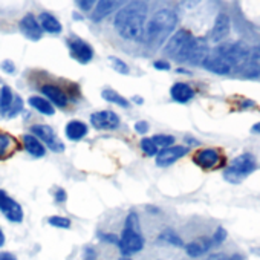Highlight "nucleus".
Segmentation results:
<instances>
[{"label": "nucleus", "mask_w": 260, "mask_h": 260, "mask_svg": "<svg viewBox=\"0 0 260 260\" xmlns=\"http://www.w3.org/2000/svg\"><path fill=\"white\" fill-rule=\"evenodd\" d=\"M251 252H252L254 255H258V257H260V248H258V246H255V248H251Z\"/></svg>", "instance_id": "nucleus-48"}, {"label": "nucleus", "mask_w": 260, "mask_h": 260, "mask_svg": "<svg viewBox=\"0 0 260 260\" xmlns=\"http://www.w3.org/2000/svg\"><path fill=\"white\" fill-rule=\"evenodd\" d=\"M147 211H150V213H159V210L155 208V207H147Z\"/></svg>", "instance_id": "nucleus-51"}, {"label": "nucleus", "mask_w": 260, "mask_h": 260, "mask_svg": "<svg viewBox=\"0 0 260 260\" xmlns=\"http://www.w3.org/2000/svg\"><path fill=\"white\" fill-rule=\"evenodd\" d=\"M20 32L31 42H39L43 37V29L34 14H26L19 23Z\"/></svg>", "instance_id": "nucleus-15"}, {"label": "nucleus", "mask_w": 260, "mask_h": 260, "mask_svg": "<svg viewBox=\"0 0 260 260\" xmlns=\"http://www.w3.org/2000/svg\"><path fill=\"white\" fill-rule=\"evenodd\" d=\"M5 245V234L2 231V228H0V248H2Z\"/></svg>", "instance_id": "nucleus-46"}, {"label": "nucleus", "mask_w": 260, "mask_h": 260, "mask_svg": "<svg viewBox=\"0 0 260 260\" xmlns=\"http://www.w3.org/2000/svg\"><path fill=\"white\" fill-rule=\"evenodd\" d=\"M242 77L245 78H260V64L249 63L242 66Z\"/></svg>", "instance_id": "nucleus-31"}, {"label": "nucleus", "mask_w": 260, "mask_h": 260, "mask_svg": "<svg viewBox=\"0 0 260 260\" xmlns=\"http://www.w3.org/2000/svg\"><path fill=\"white\" fill-rule=\"evenodd\" d=\"M211 246H213L211 239H208V237H199V239H194L193 242H190V243L185 245V252L190 257L198 258V257L204 255Z\"/></svg>", "instance_id": "nucleus-19"}, {"label": "nucleus", "mask_w": 260, "mask_h": 260, "mask_svg": "<svg viewBox=\"0 0 260 260\" xmlns=\"http://www.w3.org/2000/svg\"><path fill=\"white\" fill-rule=\"evenodd\" d=\"M42 93L48 98V101L54 106H58L61 109H64L68 106V96L64 93V90H61L58 86L54 84H45L42 86Z\"/></svg>", "instance_id": "nucleus-17"}, {"label": "nucleus", "mask_w": 260, "mask_h": 260, "mask_svg": "<svg viewBox=\"0 0 260 260\" xmlns=\"http://www.w3.org/2000/svg\"><path fill=\"white\" fill-rule=\"evenodd\" d=\"M214 54L228 58L234 66L245 63L249 55V49L243 43H223L214 49Z\"/></svg>", "instance_id": "nucleus-7"}, {"label": "nucleus", "mask_w": 260, "mask_h": 260, "mask_svg": "<svg viewBox=\"0 0 260 260\" xmlns=\"http://www.w3.org/2000/svg\"><path fill=\"white\" fill-rule=\"evenodd\" d=\"M135 130H137V134H147L149 132V122L147 121H137L135 122Z\"/></svg>", "instance_id": "nucleus-38"}, {"label": "nucleus", "mask_w": 260, "mask_h": 260, "mask_svg": "<svg viewBox=\"0 0 260 260\" xmlns=\"http://www.w3.org/2000/svg\"><path fill=\"white\" fill-rule=\"evenodd\" d=\"M39 23H40L42 29L46 31V32H49V34H58L63 29L61 23L51 13H42L39 16Z\"/></svg>", "instance_id": "nucleus-22"}, {"label": "nucleus", "mask_w": 260, "mask_h": 260, "mask_svg": "<svg viewBox=\"0 0 260 260\" xmlns=\"http://www.w3.org/2000/svg\"><path fill=\"white\" fill-rule=\"evenodd\" d=\"M230 29H231V20H230L228 14L220 13V14L216 17L214 25H213V28H211V31H210V40H211L213 43L222 42L223 39L228 37Z\"/></svg>", "instance_id": "nucleus-16"}, {"label": "nucleus", "mask_w": 260, "mask_h": 260, "mask_svg": "<svg viewBox=\"0 0 260 260\" xmlns=\"http://www.w3.org/2000/svg\"><path fill=\"white\" fill-rule=\"evenodd\" d=\"M0 69H2L5 74H10V75L16 74V64L13 60H4L2 63H0Z\"/></svg>", "instance_id": "nucleus-36"}, {"label": "nucleus", "mask_w": 260, "mask_h": 260, "mask_svg": "<svg viewBox=\"0 0 260 260\" xmlns=\"http://www.w3.org/2000/svg\"><path fill=\"white\" fill-rule=\"evenodd\" d=\"M55 202H58V204H61V202H64L66 199H68V194H66V191L63 190V188H58L57 191H55Z\"/></svg>", "instance_id": "nucleus-42"}, {"label": "nucleus", "mask_w": 260, "mask_h": 260, "mask_svg": "<svg viewBox=\"0 0 260 260\" xmlns=\"http://www.w3.org/2000/svg\"><path fill=\"white\" fill-rule=\"evenodd\" d=\"M100 237H101V240H104V242H107V243H115V245H118V242H119V237L115 236V234H104V233H101Z\"/></svg>", "instance_id": "nucleus-39"}, {"label": "nucleus", "mask_w": 260, "mask_h": 260, "mask_svg": "<svg viewBox=\"0 0 260 260\" xmlns=\"http://www.w3.org/2000/svg\"><path fill=\"white\" fill-rule=\"evenodd\" d=\"M226 237H228L226 230H225L223 226H217V228H216V231H214V234H213V237H211V243H213V246L222 245V243L226 240Z\"/></svg>", "instance_id": "nucleus-35"}, {"label": "nucleus", "mask_w": 260, "mask_h": 260, "mask_svg": "<svg viewBox=\"0 0 260 260\" xmlns=\"http://www.w3.org/2000/svg\"><path fill=\"white\" fill-rule=\"evenodd\" d=\"M0 211L5 214L10 222L20 223L23 220V210L19 202L11 199L5 190H0Z\"/></svg>", "instance_id": "nucleus-9"}, {"label": "nucleus", "mask_w": 260, "mask_h": 260, "mask_svg": "<svg viewBox=\"0 0 260 260\" xmlns=\"http://www.w3.org/2000/svg\"><path fill=\"white\" fill-rule=\"evenodd\" d=\"M0 260H17V257L13 252H0Z\"/></svg>", "instance_id": "nucleus-44"}, {"label": "nucleus", "mask_w": 260, "mask_h": 260, "mask_svg": "<svg viewBox=\"0 0 260 260\" xmlns=\"http://www.w3.org/2000/svg\"><path fill=\"white\" fill-rule=\"evenodd\" d=\"M147 20V5L143 2L128 4L121 8L113 20V28L121 39L130 42H141L144 39Z\"/></svg>", "instance_id": "nucleus-1"}, {"label": "nucleus", "mask_w": 260, "mask_h": 260, "mask_svg": "<svg viewBox=\"0 0 260 260\" xmlns=\"http://www.w3.org/2000/svg\"><path fill=\"white\" fill-rule=\"evenodd\" d=\"M13 100H14V93H13L11 87L2 86V89H0V115L2 116H5L7 112L10 110Z\"/></svg>", "instance_id": "nucleus-26"}, {"label": "nucleus", "mask_w": 260, "mask_h": 260, "mask_svg": "<svg viewBox=\"0 0 260 260\" xmlns=\"http://www.w3.org/2000/svg\"><path fill=\"white\" fill-rule=\"evenodd\" d=\"M48 223L55 226V228H69L71 226V219L63 217V216H51L48 219Z\"/></svg>", "instance_id": "nucleus-34"}, {"label": "nucleus", "mask_w": 260, "mask_h": 260, "mask_svg": "<svg viewBox=\"0 0 260 260\" xmlns=\"http://www.w3.org/2000/svg\"><path fill=\"white\" fill-rule=\"evenodd\" d=\"M31 135L36 137L40 143H45L52 152L60 153L64 150V144L58 140L57 134L54 132V128L46 124H34L31 125Z\"/></svg>", "instance_id": "nucleus-6"}, {"label": "nucleus", "mask_w": 260, "mask_h": 260, "mask_svg": "<svg viewBox=\"0 0 260 260\" xmlns=\"http://www.w3.org/2000/svg\"><path fill=\"white\" fill-rule=\"evenodd\" d=\"M119 260H130V258H128V257H121Z\"/></svg>", "instance_id": "nucleus-52"}, {"label": "nucleus", "mask_w": 260, "mask_h": 260, "mask_svg": "<svg viewBox=\"0 0 260 260\" xmlns=\"http://www.w3.org/2000/svg\"><path fill=\"white\" fill-rule=\"evenodd\" d=\"M87 260H90V258H87Z\"/></svg>", "instance_id": "nucleus-53"}, {"label": "nucleus", "mask_w": 260, "mask_h": 260, "mask_svg": "<svg viewBox=\"0 0 260 260\" xmlns=\"http://www.w3.org/2000/svg\"><path fill=\"white\" fill-rule=\"evenodd\" d=\"M193 39V34L187 29H179L178 32H175L170 40L167 42L166 48H164V54L172 57V58H178V55L181 54V51L185 48V45Z\"/></svg>", "instance_id": "nucleus-10"}, {"label": "nucleus", "mask_w": 260, "mask_h": 260, "mask_svg": "<svg viewBox=\"0 0 260 260\" xmlns=\"http://www.w3.org/2000/svg\"><path fill=\"white\" fill-rule=\"evenodd\" d=\"M257 167L255 158L251 153H242L236 156L223 172V179L230 184H240L245 181Z\"/></svg>", "instance_id": "nucleus-4"}, {"label": "nucleus", "mask_w": 260, "mask_h": 260, "mask_svg": "<svg viewBox=\"0 0 260 260\" xmlns=\"http://www.w3.org/2000/svg\"><path fill=\"white\" fill-rule=\"evenodd\" d=\"M72 17H74L75 20H78V22H80V20H83V17H81L78 13H74V14H72Z\"/></svg>", "instance_id": "nucleus-50"}, {"label": "nucleus", "mask_w": 260, "mask_h": 260, "mask_svg": "<svg viewBox=\"0 0 260 260\" xmlns=\"http://www.w3.org/2000/svg\"><path fill=\"white\" fill-rule=\"evenodd\" d=\"M204 260H230V257H228L226 254H223V252H216V254L208 255V257L204 258Z\"/></svg>", "instance_id": "nucleus-43"}, {"label": "nucleus", "mask_w": 260, "mask_h": 260, "mask_svg": "<svg viewBox=\"0 0 260 260\" xmlns=\"http://www.w3.org/2000/svg\"><path fill=\"white\" fill-rule=\"evenodd\" d=\"M28 103H29V106H31L32 109H36L37 112H40V113H43V115L52 116V115L55 113V107H54L46 98H43V96L34 95V96H31V98L28 100Z\"/></svg>", "instance_id": "nucleus-24"}, {"label": "nucleus", "mask_w": 260, "mask_h": 260, "mask_svg": "<svg viewBox=\"0 0 260 260\" xmlns=\"http://www.w3.org/2000/svg\"><path fill=\"white\" fill-rule=\"evenodd\" d=\"M220 161H222V155L216 149H201L193 156V162L205 170L217 167Z\"/></svg>", "instance_id": "nucleus-14"}, {"label": "nucleus", "mask_w": 260, "mask_h": 260, "mask_svg": "<svg viewBox=\"0 0 260 260\" xmlns=\"http://www.w3.org/2000/svg\"><path fill=\"white\" fill-rule=\"evenodd\" d=\"M68 46H69V51H71V57L74 60H77L80 64H87V63L92 61L93 49L87 42L81 40L80 37H71L68 40Z\"/></svg>", "instance_id": "nucleus-8"}, {"label": "nucleus", "mask_w": 260, "mask_h": 260, "mask_svg": "<svg viewBox=\"0 0 260 260\" xmlns=\"http://www.w3.org/2000/svg\"><path fill=\"white\" fill-rule=\"evenodd\" d=\"M202 66L207 71H210V72H213L216 75H228L234 69V64L228 58H225L222 55H217V54H210L204 60Z\"/></svg>", "instance_id": "nucleus-13"}, {"label": "nucleus", "mask_w": 260, "mask_h": 260, "mask_svg": "<svg viewBox=\"0 0 260 260\" xmlns=\"http://www.w3.org/2000/svg\"><path fill=\"white\" fill-rule=\"evenodd\" d=\"M132 101L137 103V104H143V103H144V98H143V96H134Z\"/></svg>", "instance_id": "nucleus-47"}, {"label": "nucleus", "mask_w": 260, "mask_h": 260, "mask_svg": "<svg viewBox=\"0 0 260 260\" xmlns=\"http://www.w3.org/2000/svg\"><path fill=\"white\" fill-rule=\"evenodd\" d=\"M87 132H89L87 125L84 122L75 121V119L74 121H69L66 124V128H64V134H66L68 140H71V141H80V140H83L87 135Z\"/></svg>", "instance_id": "nucleus-21"}, {"label": "nucleus", "mask_w": 260, "mask_h": 260, "mask_svg": "<svg viewBox=\"0 0 260 260\" xmlns=\"http://www.w3.org/2000/svg\"><path fill=\"white\" fill-rule=\"evenodd\" d=\"M208 55H210V48L207 45V40L205 39H196V37H193L185 45V48L181 51V54L178 55L176 61L198 66V64H202L204 60Z\"/></svg>", "instance_id": "nucleus-5"}, {"label": "nucleus", "mask_w": 260, "mask_h": 260, "mask_svg": "<svg viewBox=\"0 0 260 260\" xmlns=\"http://www.w3.org/2000/svg\"><path fill=\"white\" fill-rule=\"evenodd\" d=\"M176 25H178V16L173 10L169 8L159 10L146 23L143 40L147 45L161 46L166 42V39L175 31Z\"/></svg>", "instance_id": "nucleus-2"}, {"label": "nucleus", "mask_w": 260, "mask_h": 260, "mask_svg": "<svg viewBox=\"0 0 260 260\" xmlns=\"http://www.w3.org/2000/svg\"><path fill=\"white\" fill-rule=\"evenodd\" d=\"M141 150L147 156H156L158 155V147L155 146V143L152 141V138H143L141 140Z\"/></svg>", "instance_id": "nucleus-33"}, {"label": "nucleus", "mask_w": 260, "mask_h": 260, "mask_svg": "<svg viewBox=\"0 0 260 260\" xmlns=\"http://www.w3.org/2000/svg\"><path fill=\"white\" fill-rule=\"evenodd\" d=\"M109 63L112 64V69H115L118 74L128 75L130 69H128L127 63H124V60H121V58H118V57H113V55H110V57H109Z\"/></svg>", "instance_id": "nucleus-30"}, {"label": "nucleus", "mask_w": 260, "mask_h": 260, "mask_svg": "<svg viewBox=\"0 0 260 260\" xmlns=\"http://www.w3.org/2000/svg\"><path fill=\"white\" fill-rule=\"evenodd\" d=\"M22 109H23V100H22V98H20L19 95H14L13 104H11L10 110L7 112L5 118H8V119L14 118V116L17 115V113H20V112H22Z\"/></svg>", "instance_id": "nucleus-32"}, {"label": "nucleus", "mask_w": 260, "mask_h": 260, "mask_svg": "<svg viewBox=\"0 0 260 260\" xmlns=\"http://www.w3.org/2000/svg\"><path fill=\"white\" fill-rule=\"evenodd\" d=\"M118 246L124 257L137 254L144 248V237L140 230V219L137 213H130L125 217L124 230L121 233Z\"/></svg>", "instance_id": "nucleus-3"}, {"label": "nucleus", "mask_w": 260, "mask_h": 260, "mask_svg": "<svg viewBox=\"0 0 260 260\" xmlns=\"http://www.w3.org/2000/svg\"><path fill=\"white\" fill-rule=\"evenodd\" d=\"M101 96H103V100H106L109 103H113L116 106H121V107H125V109L130 107V101L127 98H124L121 93H118L116 90H113V89H104L101 92Z\"/></svg>", "instance_id": "nucleus-27"}, {"label": "nucleus", "mask_w": 260, "mask_h": 260, "mask_svg": "<svg viewBox=\"0 0 260 260\" xmlns=\"http://www.w3.org/2000/svg\"><path fill=\"white\" fill-rule=\"evenodd\" d=\"M170 96L173 101L185 104L194 98V89L187 83H175L170 89Z\"/></svg>", "instance_id": "nucleus-18"}, {"label": "nucleus", "mask_w": 260, "mask_h": 260, "mask_svg": "<svg viewBox=\"0 0 260 260\" xmlns=\"http://www.w3.org/2000/svg\"><path fill=\"white\" fill-rule=\"evenodd\" d=\"M187 153H188V147L187 146H172L169 149H162L156 155V166L162 167V169L170 167L178 159L184 158Z\"/></svg>", "instance_id": "nucleus-12"}, {"label": "nucleus", "mask_w": 260, "mask_h": 260, "mask_svg": "<svg viewBox=\"0 0 260 260\" xmlns=\"http://www.w3.org/2000/svg\"><path fill=\"white\" fill-rule=\"evenodd\" d=\"M23 147L26 149V152L29 155H32L34 158H43L46 155V149L45 146L32 135H25L23 137Z\"/></svg>", "instance_id": "nucleus-23"}, {"label": "nucleus", "mask_w": 260, "mask_h": 260, "mask_svg": "<svg viewBox=\"0 0 260 260\" xmlns=\"http://www.w3.org/2000/svg\"><path fill=\"white\" fill-rule=\"evenodd\" d=\"M118 2H110V0H100L96 4V7L93 8V13L90 16V20L98 23L101 22L104 17H107L109 14H112L116 8H118Z\"/></svg>", "instance_id": "nucleus-20"}, {"label": "nucleus", "mask_w": 260, "mask_h": 260, "mask_svg": "<svg viewBox=\"0 0 260 260\" xmlns=\"http://www.w3.org/2000/svg\"><path fill=\"white\" fill-rule=\"evenodd\" d=\"M251 132H252V134H258V135H260V122H255V124L251 127Z\"/></svg>", "instance_id": "nucleus-45"}, {"label": "nucleus", "mask_w": 260, "mask_h": 260, "mask_svg": "<svg viewBox=\"0 0 260 260\" xmlns=\"http://www.w3.org/2000/svg\"><path fill=\"white\" fill-rule=\"evenodd\" d=\"M93 0H77L75 5L81 10V11H90L92 7H93Z\"/></svg>", "instance_id": "nucleus-37"}, {"label": "nucleus", "mask_w": 260, "mask_h": 260, "mask_svg": "<svg viewBox=\"0 0 260 260\" xmlns=\"http://www.w3.org/2000/svg\"><path fill=\"white\" fill-rule=\"evenodd\" d=\"M255 107V101H252V100H242L240 103H239V109L240 110H246V109H254Z\"/></svg>", "instance_id": "nucleus-40"}, {"label": "nucleus", "mask_w": 260, "mask_h": 260, "mask_svg": "<svg viewBox=\"0 0 260 260\" xmlns=\"http://www.w3.org/2000/svg\"><path fill=\"white\" fill-rule=\"evenodd\" d=\"M90 124L96 130H113L119 125V116L112 110H101L90 115Z\"/></svg>", "instance_id": "nucleus-11"}, {"label": "nucleus", "mask_w": 260, "mask_h": 260, "mask_svg": "<svg viewBox=\"0 0 260 260\" xmlns=\"http://www.w3.org/2000/svg\"><path fill=\"white\" fill-rule=\"evenodd\" d=\"M153 66H155V69H158V71H169V69H170V63L166 61V60H156V61L153 63Z\"/></svg>", "instance_id": "nucleus-41"}, {"label": "nucleus", "mask_w": 260, "mask_h": 260, "mask_svg": "<svg viewBox=\"0 0 260 260\" xmlns=\"http://www.w3.org/2000/svg\"><path fill=\"white\" fill-rule=\"evenodd\" d=\"M152 141L155 143V146L159 149H169V147H172V146H175L173 143H175V137H172V135H155L153 138H152Z\"/></svg>", "instance_id": "nucleus-29"}, {"label": "nucleus", "mask_w": 260, "mask_h": 260, "mask_svg": "<svg viewBox=\"0 0 260 260\" xmlns=\"http://www.w3.org/2000/svg\"><path fill=\"white\" fill-rule=\"evenodd\" d=\"M16 147H17V141L11 135L0 132V158L10 156L16 150Z\"/></svg>", "instance_id": "nucleus-25"}, {"label": "nucleus", "mask_w": 260, "mask_h": 260, "mask_svg": "<svg viewBox=\"0 0 260 260\" xmlns=\"http://www.w3.org/2000/svg\"><path fill=\"white\" fill-rule=\"evenodd\" d=\"M230 260H242V255H240V254H233V255L230 257Z\"/></svg>", "instance_id": "nucleus-49"}, {"label": "nucleus", "mask_w": 260, "mask_h": 260, "mask_svg": "<svg viewBox=\"0 0 260 260\" xmlns=\"http://www.w3.org/2000/svg\"><path fill=\"white\" fill-rule=\"evenodd\" d=\"M158 242L164 243V245H172V246H184L182 239L172 230V228H166L159 236H158Z\"/></svg>", "instance_id": "nucleus-28"}]
</instances>
